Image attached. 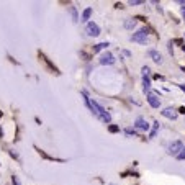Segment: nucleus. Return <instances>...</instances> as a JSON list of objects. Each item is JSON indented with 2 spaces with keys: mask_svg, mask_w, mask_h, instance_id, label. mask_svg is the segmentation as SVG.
<instances>
[{
  "mask_svg": "<svg viewBox=\"0 0 185 185\" xmlns=\"http://www.w3.org/2000/svg\"><path fill=\"white\" fill-rule=\"evenodd\" d=\"M82 95H84V100H85V105L90 108V111H92L97 118H100V121H103V123H110V121H111V115L108 113L105 108L100 105V103H97L95 100L89 98V95H87L85 90H82Z\"/></svg>",
  "mask_w": 185,
  "mask_h": 185,
  "instance_id": "obj_1",
  "label": "nucleus"
},
{
  "mask_svg": "<svg viewBox=\"0 0 185 185\" xmlns=\"http://www.w3.org/2000/svg\"><path fill=\"white\" fill-rule=\"evenodd\" d=\"M148 28H141L139 31H136L134 34L131 36V41H134V43H139V44H146V41H148Z\"/></svg>",
  "mask_w": 185,
  "mask_h": 185,
  "instance_id": "obj_2",
  "label": "nucleus"
},
{
  "mask_svg": "<svg viewBox=\"0 0 185 185\" xmlns=\"http://www.w3.org/2000/svg\"><path fill=\"white\" fill-rule=\"evenodd\" d=\"M182 148H184V142L182 141H174V142H170V144L167 146V154L177 157V156H179V152L182 151Z\"/></svg>",
  "mask_w": 185,
  "mask_h": 185,
  "instance_id": "obj_3",
  "label": "nucleus"
},
{
  "mask_svg": "<svg viewBox=\"0 0 185 185\" xmlns=\"http://www.w3.org/2000/svg\"><path fill=\"white\" fill-rule=\"evenodd\" d=\"M85 33L89 34V36H98L100 34V28H98V25L97 23H93V22H89L87 23V26H85Z\"/></svg>",
  "mask_w": 185,
  "mask_h": 185,
  "instance_id": "obj_4",
  "label": "nucleus"
},
{
  "mask_svg": "<svg viewBox=\"0 0 185 185\" xmlns=\"http://www.w3.org/2000/svg\"><path fill=\"white\" fill-rule=\"evenodd\" d=\"M134 128H136V130H139V131H148L149 130V123L142 116H138V118H136V121H134Z\"/></svg>",
  "mask_w": 185,
  "mask_h": 185,
  "instance_id": "obj_5",
  "label": "nucleus"
},
{
  "mask_svg": "<svg viewBox=\"0 0 185 185\" xmlns=\"http://www.w3.org/2000/svg\"><path fill=\"white\" fill-rule=\"evenodd\" d=\"M148 103H149L152 108H159V107H160V98L157 97V93L149 92V93H148Z\"/></svg>",
  "mask_w": 185,
  "mask_h": 185,
  "instance_id": "obj_6",
  "label": "nucleus"
},
{
  "mask_svg": "<svg viewBox=\"0 0 185 185\" xmlns=\"http://www.w3.org/2000/svg\"><path fill=\"white\" fill-rule=\"evenodd\" d=\"M100 64L102 66H111V64H115V57H113V54L111 53H103L102 56H100Z\"/></svg>",
  "mask_w": 185,
  "mask_h": 185,
  "instance_id": "obj_7",
  "label": "nucleus"
},
{
  "mask_svg": "<svg viewBox=\"0 0 185 185\" xmlns=\"http://www.w3.org/2000/svg\"><path fill=\"white\" fill-rule=\"evenodd\" d=\"M162 116H166V118H169V120H177V116H179V111H175L174 108H170V107H167V108H164L162 111Z\"/></svg>",
  "mask_w": 185,
  "mask_h": 185,
  "instance_id": "obj_8",
  "label": "nucleus"
},
{
  "mask_svg": "<svg viewBox=\"0 0 185 185\" xmlns=\"http://www.w3.org/2000/svg\"><path fill=\"white\" fill-rule=\"evenodd\" d=\"M148 54L152 57V61H154V62H157V64H160V62H162V56H160L159 51H156V49H149V51H148Z\"/></svg>",
  "mask_w": 185,
  "mask_h": 185,
  "instance_id": "obj_9",
  "label": "nucleus"
},
{
  "mask_svg": "<svg viewBox=\"0 0 185 185\" xmlns=\"http://www.w3.org/2000/svg\"><path fill=\"white\" fill-rule=\"evenodd\" d=\"M90 16H92V8H90V7H87V8L82 12L80 22H82V23H89V18H90Z\"/></svg>",
  "mask_w": 185,
  "mask_h": 185,
  "instance_id": "obj_10",
  "label": "nucleus"
},
{
  "mask_svg": "<svg viewBox=\"0 0 185 185\" xmlns=\"http://www.w3.org/2000/svg\"><path fill=\"white\" fill-rule=\"evenodd\" d=\"M142 89H144V92H151V79H149V75H144L142 77Z\"/></svg>",
  "mask_w": 185,
  "mask_h": 185,
  "instance_id": "obj_11",
  "label": "nucleus"
},
{
  "mask_svg": "<svg viewBox=\"0 0 185 185\" xmlns=\"http://www.w3.org/2000/svg\"><path fill=\"white\" fill-rule=\"evenodd\" d=\"M136 23H138L136 18H126L125 20V28H126V30H133V28L136 26Z\"/></svg>",
  "mask_w": 185,
  "mask_h": 185,
  "instance_id": "obj_12",
  "label": "nucleus"
},
{
  "mask_svg": "<svg viewBox=\"0 0 185 185\" xmlns=\"http://www.w3.org/2000/svg\"><path fill=\"white\" fill-rule=\"evenodd\" d=\"M107 48H108V43H100V44H97V46L93 48V54H95V53H100L102 49H107Z\"/></svg>",
  "mask_w": 185,
  "mask_h": 185,
  "instance_id": "obj_13",
  "label": "nucleus"
},
{
  "mask_svg": "<svg viewBox=\"0 0 185 185\" xmlns=\"http://www.w3.org/2000/svg\"><path fill=\"white\" fill-rule=\"evenodd\" d=\"M71 13H72V18H74V22L77 23V22H79V16H77V12H75L74 7H71Z\"/></svg>",
  "mask_w": 185,
  "mask_h": 185,
  "instance_id": "obj_14",
  "label": "nucleus"
},
{
  "mask_svg": "<svg viewBox=\"0 0 185 185\" xmlns=\"http://www.w3.org/2000/svg\"><path fill=\"white\" fill-rule=\"evenodd\" d=\"M108 131H110V133H118V131H120V126H115V125H110V126H108Z\"/></svg>",
  "mask_w": 185,
  "mask_h": 185,
  "instance_id": "obj_15",
  "label": "nucleus"
},
{
  "mask_svg": "<svg viewBox=\"0 0 185 185\" xmlns=\"http://www.w3.org/2000/svg\"><path fill=\"white\" fill-rule=\"evenodd\" d=\"M177 159H179V160H185V146L182 148V151L179 152V156H177Z\"/></svg>",
  "mask_w": 185,
  "mask_h": 185,
  "instance_id": "obj_16",
  "label": "nucleus"
},
{
  "mask_svg": "<svg viewBox=\"0 0 185 185\" xmlns=\"http://www.w3.org/2000/svg\"><path fill=\"white\" fill-rule=\"evenodd\" d=\"M141 72H142V75H149V72H151V71H149L148 66H144V67L141 69Z\"/></svg>",
  "mask_w": 185,
  "mask_h": 185,
  "instance_id": "obj_17",
  "label": "nucleus"
},
{
  "mask_svg": "<svg viewBox=\"0 0 185 185\" xmlns=\"http://www.w3.org/2000/svg\"><path fill=\"white\" fill-rule=\"evenodd\" d=\"M125 133H126L128 136H134V134H136V131H134V130H131V128H128V130L125 131Z\"/></svg>",
  "mask_w": 185,
  "mask_h": 185,
  "instance_id": "obj_18",
  "label": "nucleus"
},
{
  "mask_svg": "<svg viewBox=\"0 0 185 185\" xmlns=\"http://www.w3.org/2000/svg\"><path fill=\"white\" fill-rule=\"evenodd\" d=\"M12 182H13V185H22V184H20V180H18V177H15V175H13Z\"/></svg>",
  "mask_w": 185,
  "mask_h": 185,
  "instance_id": "obj_19",
  "label": "nucleus"
},
{
  "mask_svg": "<svg viewBox=\"0 0 185 185\" xmlns=\"http://www.w3.org/2000/svg\"><path fill=\"white\" fill-rule=\"evenodd\" d=\"M141 0H131V2H130V5H141Z\"/></svg>",
  "mask_w": 185,
  "mask_h": 185,
  "instance_id": "obj_20",
  "label": "nucleus"
},
{
  "mask_svg": "<svg viewBox=\"0 0 185 185\" xmlns=\"http://www.w3.org/2000/svg\"><path fill=\"white\" fill-rule=\"evenodd\" d=\"M179 111H180V113H184V115H185V107H182V108H180Z\"/></svg>",
  "mask_w": 185,
  "mask_h": 185,
  "instance_id": "obj_21",
  "label": "nucleus"
},
{
  "mask_svg": "<svg viewBox=\"0 0 185 185\" xmlns=\"http://www.w3.org/2000/svg\"><path fill=\"white\" fill-rule=\"evenodd\" d=\"M182 13H184V16H185V7H184V8H182Z\"/></svg>",
  "mask_w": 185,
  "mask_h": 185,
  "instance_id": "obj_22",
  "label": "nucleus"
},
{
  "mask_svg": "<svg viewBox=\"0 0 185 185\" xmlns=\"http://www.w3.org/2000/svg\"><path fill=\"white\" fill-rule=\"evenodd\" d=\"M0 118H2V111H0Z\"/></svg>",
  "mask_w": 185,
  "mask_h": 185,
  "instance_id": "obj_23",
  "label": "nucleus"
}]
</instances>
